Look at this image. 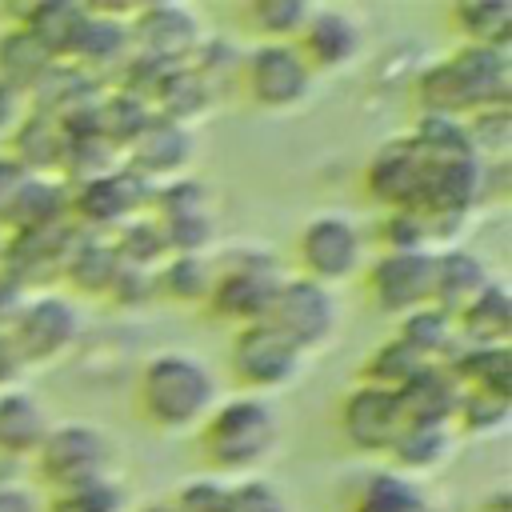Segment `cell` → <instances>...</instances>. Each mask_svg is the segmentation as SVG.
<instances>
[{"label": "cell", "instance_id": "obj_8", "mask_svg": "<svg viewBox=\"0 0 512 512\" xmlns=\"http://www.w3.org/2000/svg\"><path fill=\"white\" fill-rule=\"evenodd\" d=\"M280 284V268L268 260V252H232L228 260L212 264V284L204 296V312L220 324L244 328L264 320L268 300Z\"/></svg>", "mask_w": 512, "mask_h": 512}, {"label": "cell", "instance_id": "obj_2", "mask_svg": "<svg viewBox=\"0 0 512 512\" xmlns=\"http://www.w3.org/2000/svg\"><path fill=\"white\" fill-rule=\"evenodd\" d=\"M196 452L208 476L220 480H248L260 476L264 464L280 448V420L276 408L260 396H220L204 424L192 432Z\"/></svg>", "mask_w": 512, "mask_h": 512}, {"label": "cell", "instance_id": "obj_10", "mask_svg": "<svg viewBox=\"0 0 512 512\" xmlns=\"http://www.w3.org/2000/svg\"><path fill=\"white\" fill-rule=\"evenodd\" d=\"M432 248H392V252H376L360 280H364V296L372 300L376 312L400 320L424 304H432Z\"/></svg>", "mask_w": 512, "mask_h": 512}, {"label": "cell", "instance_id": "obj_22", "mask_svg": "<svg viewBox=\"0 0 512 512\" xmlns=\"http://www.w3.org/2000/svg\"><path fill=\"white\" fill-rule=\"evenodd\" d=\"M396 336L428 364H448L460 348V332H456V320L448 312H440L436 304H424L408 316L396 320Z\"/></svg>", "mask_w": 512, "mask_h": 512}, {"label": "cell", "instance_id": "obj_26", "mask_svg": "<svg viewBox=\"0 0 512 512\" xmlns=\"http://www.w3.org/2000/svg\"><path fill=\"white\" fill-rule=\"evenodd\" d=\"M448 368L460 388H484V392L512 396V348L508 344H460Z\"/></svg>", "mask_w": 512, "mask_h": 512}, {"label": "cell", "instance_id": "obj_27", "mask_svg": "<svg viewBox=\"0 0 512 512\" xmlns=\"http://www.w3.org/2000/svg\"><path fill=\"white\" fill-rule=\"evenodd\" d=\"M208 284H212V260H204L200 252H172L152 276V292L184 308H200L208 296Z\"/></svg>", "mask_w": 512, "mask_h": 512}, {"label": "cell", "instance_id": "obj_31", "mask_svg": "<svg viewBox=\"0 0 512 512\" xmlns=\"http://www.w3.org/2000/svg\"><path fill=\"white\" fill-rule=\"evenodd\" d=\"M460 124H464L468 148L480 164H500L508 156V148H512V112H508V104L476 108Z\"/></svg>", "mask_w": 512, "mask_h": 512}, {"label": "cell", "instance_id": "obj_11", "mask_svg": "<svg viewBox=\"0 0 512 512\" xmlns=\"http://www.w3.org/2000/svg\"><path fill=\"white\" fill-rule=\"evenodd\" d=\"M360 184L384 212H416L428 192V156L412 144V136H396L368 156Z\"/></svg>", "mask_w": 512, "mask_h": 512}, {"label": "cell", "instance_id": "obj_6", "mask_svg": "<svg viewBox=\"0 0 512 512\" xmlns=\"http://www.w3.org/2000/svg\"><path fill=\"white\" fill-rule=\"evenodd\" d=\"M112 464H116V444L100 424L64 420V424H52L40 452L32 456V476L40 480L44 492H60V488L112 476Z\"/></svg>", "mask_w": 512, "mask_h": 512}, {"label": "cell", "instance_id": "obj_29", "mask_svg": "<svg viewBox=\"0 0 512 512\" xmlns=\"http://www.w3.org/2000/svg\"><path fill=\"white\" fill-rule=\"evenodd\" d=\"M512 416V396L508 392H484V388H460L456 400V416H452V432L456 436H496L508 428Z\"/></svg>", "mask_w": 512, "mask_h": 512}, {"label": "cell", "instance_id": "obj_7", "mask_svg": "<svg viewBox=\"0 0 512 512\" xmlns=\"http://www.w3.org/2000/svg\"><path fill=\"white\" fill-rule=\"evenodd\" d=\"M8 336L24 360V368H52L60 364L80 332H84V320H80V308L60 296V292H24V300L16 304V312L8 316Z\"/></svg>", "mask_w": 512, "mask_h": 512}, {"label": "cell", "instance_id": "obj_16", "mask_svg": "<svg viewBox=\"0 0 512 512\" xmlns=\"http://www.w3.org/2000/svg\"><path fill=\"white\" fill-rule=\"evenodd\" d=\"M52 424L56 420H52L48 404L32 388L16 384V388L0 392V460L32 464V456L40 452Z\"/></svg>", "mask_w": 512, "mask_h": 512}, {"label": "cell", "instance_id": "obj_34", "mask_svg": "<svg viewBox=\"0 0 512 512\" xmlns=\"http://www.w3.org/2000/svg\"><path fill=\"white\" fill-rule=\"evenodd\" d=\"M232 484V512H296L288 492L276 488L264 476H248V480H228Z\"/></svg>", "mask_w": 512, "mask_h": 512}, {"label": "cell", "instance_id": "obj_15", "mask_svg": "<svg viewBox=\"0 0 512 512\" xmlns=\"http://www.w3.org/2000/svg\"><path fill=\"white\" fill-rule=\"evenodd\" d=\"M448 68L456 76L464 116L488 104H508L512 92V48H480V44H460L448 56Z\"/></svg>", "mask_w": 512, "mask_h": 512}, {"label": "cell", "instance_id": "obj_33", "mask_svg": "<svg viewBox=\"0 0 512 512\" xmlns=\"http://www.w3.org/2000/svg\"><path fill=\"white\" fill-rule=\"evenodd\" d=\"M232 484L220 480V476H196V480H184L168 504L172 512H232Z\"/></svg>", "mask_w": 512, "mask_h": 512}, {"label": "cell", "instance_id": "obj_17", "mask_svg": "<svg viewBox=\"0 0 512 512\" xmlns=\"http://www.w3.org/2000/svg\"><path fill=\"white\" fill-rule=\"evenodd\" d=\"M400 412L408 424H436V428H452L456 416V400H460V384L452 376L448 364H420L400 388H396Z\"/></svg>", "mask_w": 512, "mask_h": 512}, {"label": "cell", "instance_id": "obj_42", "mask_svg": "<svg viewBox=\"0 0 512 512\" xmlns=\"http://www.w3.org/2000/svg\"><path fill=\"white\" fill-rule=\"evenodd\" d=\"M424 512H436V508H432V504H428V508H424Z\"/></svg>", "mask_w": 512, "mask_h": 512}, {"label": "cell", "instance_id": "obj_38", "mask_svg": "<svg viewBox=\"0 0 512 512\" xmlns=\"http://www.w3.org/2000/svg\"><path fill=\"white\" fill-rule=\"evenodd\" d=\"M24 376H28V368H24V360H20V352H16L12 336H8V328L0 324V392L24 384Z\"/></svg>", "mask_w": 512, "mask_h": 512}, {"label": "cell", "instance_id": "obj_21", "mask_svg": "<svg viewBox=\"0 0 512 512\" xmlns=\"http://www.w3.org/2000/svg\"><path fill=\"white\" fill-rule=\"evenodd\" d=\"M460 344H508L512 336V296L504 280H488L456 316Z\"/></svg>", "mask_w": 512, "mask_h": 512}, {"label": "cell", "instance_id": "obj_13", "mask_svg": "<svg viewBox=\"0 0 512 512\" xmlns=\"http://www.w3.org/2000/svg\"><path fill=\"white\" fill-rule=\"evenodd\" d=\"M292 44L304 56V64L312 68V76L320 80V76L348 72L364 56L368 32H364L356 12L336 8V4H320V8H308V20L300 24Z\"/></svg>", "mask_w": 512, "mask_h": 512}, {"label": "cell", "instance_id": "obj_28", "mask_svg": "<svg viewBox=\"0 0 512 512\" xmlns=\"http://www.w3.org/2000/svg\"><path fill=\"white\" fill-rule=\"evenodd\" d=\"M308 8L312 4L304 0H248L240 8V20L256 36V44H292L300 24L308 20Z\"/></svg>", "mask_w": 512, "mask_h": 512}, {"label": "cell", "instance_id": "obj_20", "mask_svg": "<svg viewBox=\"0 0 512 512\" xmlns=\"http://www.w3.org/2000/svg\"><path fill=\"white\" fill-rule=\"evenodd\" d=\"M56 68V56L48 52V44L28 32L24 24H8L0 32V80L16 92H36Z\"/></svg>", "mask_w": 512, "mask_h": 512}, {"label": "cell", "instance_id": "obj_35", "mask_svg": "<svg viewBox=\"0 0 512 512\" xmlns=\"http://www.w3.org/2000/svg\"><path fill=\"white\" fill-rule=\"evenodd\" d=\"M376 236H380V252H392V248H428V232H424V220L416 212H384Z\"/></svg>", "mask_w": 512, "mask_h": 512}, {"label": "cell", "instance_id": "obj_14", "mask_svg": "<svg viewBox=\"0 0 512 512\" xmlns=\"http://www.w3.org/2000/svg\"><path fill=\"white\" fill-rule=\"evenodd\" d=\"M128 48L148 56L152 64L184 68V60H196L200 48V20L184 4H148L128 16Z\"/></svg>", "mask_w": 512, "mask_h": 512}, {"label": "cell", "instance_id": "obj_39", "mask_svg": "<svg viewBox=\"0 0 512 512\" xmlns=\"http://www.w3.org/2000/svg\"><path fill=\"white\" fill-rule=\"evenodd\" d=\"M24 92H16V88H8L4 80H0V136H12L16 132V124L24 120Z\"/></svg>", "mask_w": 512, "mask_h": 512}, {"label": "cell", "instance_id": "obj_25", "mask_svg": "<svg viewBox=\"0 0 512 512\" xmlns=\"http://www.w3.org/2000/svg\"><path fill=\"white\" fill-rule=\"evenodd\" d=\"M192 152V140H188V128L176 124V120H152L140 128V136L132 140V164L148 176H172Z\"/></svg>", "mask_w": 512, "mask_h": 512}, {"label": "cell", "instance_id": "obj_24", "mask_svg": "<svg viewBox=\"0 0 512 512\" xmlns=\"http://www.w3.org/2000/svg\"><path fill=\"white\" fill-rule=\"evenodd\" d=\"M448 24L464 44L512 48V0H460L448 8Z\"/></svg>", "mask_w": 512, "mask_h": 512}, {"label": "cell", "instance_id": "obj_18", "mask_svg": "<svg viewBox=\"0 0 512 512\" xmlns=\"http://www.w3.org/2000/svg\"><path fill=\"white\" fill-rule=\"evenodd\" d=\"M452 444L456 432L452 428H436V424H404L400 436L388 448V468L408 476V480H424L432 472H440L452 460Z\"/></svg>", "mask_w": 512, "mask_h": 512}, {"label": "cell", "instance_id": "obj_30", "mask_svg": "<svg viewBox=\"0 0 512 512\" xmlns=\"http://www.w3.org/2000/svg\"><path fill=\"white\" fill-rule=\"evenodd\" d=\"M420 364H428V360H420L396 332L388 336V340H380V344H372L368 348V356H364V364L356 368V384H376V388H388V392H396Z\"/></svg>", "mask_w": 512, "mask_h": 512}, {"label": "cell", "instance_id": "obj_37", "mask_svg": "<svg viewBox=\"0 0 512 512\" xmlns=\"http://www.w3.org/2000/svg\"><path fill=\"white\" fill-rule=\"evenodd\" d=\"M0 512H44V500L32 484L0 480Z\"/></svg>", "mask_w": 512, "mask_h": 512}, {"label": "cell", "instance_id": "obj_3", "mask_svg": "<svg viewBox=\"0 0 512 512\" xmlns=\"http://www.w3.org/2000/svg\"><path fill=\"white\" fill-rule=\"evenodd\" d=\"M292 260H296V276L316 280V284L336 292L340 284H348L364 272L368 244H364V232L352 216L316 212L300 224V232L292 240Z\"/></svg>", "mask_w": 512, "mask_h": 512}, {"label": "cell", "instance_id": "obj_36", "mask_svg": "<svg viewBox=\"0 0 512 512\" xmlns=\"http://www.w3.org/2000/svg\"><path fill=\"white\" fill-rule=\"evenodd\" d=\"M32 180H36V172H28L8 152L0 156V224L4 228L12 224V216H16V208H20V200H24V192H28Z\"/></svg>", "mask_w": 512, "mask_h": 512}, {"label": "cell", "instance_id": "obj_19", "mask_svg": "<svg viewBox=\"0 0 512 512\" xmlns=\"http://www.w3.org/2000/svg\"><path fill=\"white\" fill-rule=\"evenodd\" d=\"M488 280V264L464 248H440L432 256V304L448 316H456Z\"/></svg>", "mask_w": 512, "mask_h": 512}, {"label": "cell", "instance_id": "obj_40", "mask_svg": "<svg viewBox=\"0 0 512 512\" xmlns=\"http://www.w3.org/2000/svg\"><path fill=\"white\" fill-rule=\"evenodd\" d=\"M512 508V500H508V488H496L484 504H476V512H508Z\"/></svg>", "mask_w": 512, "mask_h": 512}, {"label": "cell", "instance_id": "obj_4", "mask_svg": "<svg viewBox=\"0 0 512 512\" xmlns=\"http://www.w3.org/2000/svg\"><path fill=\"white\" fill-rule=\"evenodd\" d=\"M304 360L308 356L288 336H280L268 320H256L236 328L228 340V384L236 388V396L268 400L272 392H284L300 380Z\"/></svg>", "mask_w": 512, "mask_h": 512}, {"label": "cell", "instance_id": "obj_23", "mask_svg": "<svg viewBox=\"0 0 512 512\" xmlns=\"http://www.w3.org/2000/svg\"><path fill=\"white\" fill-rule=\"evenodd\" d=\"M424 508H428L424 488L392 468L364 476L344 504V512H424Z\"/></svg>", "mask_w": 512, "mask_h": 512}, {"label": "cell", "instance_id": "obj_12", "mask_svg": "<svg viewBox=\"0 0 512 512\" xmlns=\"http://www.w3.org/2000/svg\"><path fill=\"white\" fill-rule=\"evenodd\" d=\"M404 412L396 392L376 384H352L336 400V432L360 456H388L392 440L404 428Z\"/></svg>", "mask_w": 512, "mask_h": 512}, {"label": "cell", "instance_id": "obj_5", "mask_svg": "<svg viewBox=\"0 0 512 512\" xmlns=\"http://www.w3.org/2000/svg\"><path fill=\"white\" fill-rule=\"evenodd\" d=\"M236 88L256 112L284 116L312 100L316 76L296 44H252L236 60Z\"/></svg>", "mask_w": 512, "mask_h": 512}, {"label": "cell", "instance_id": "obj_9", "mask_svg": "<svg viewBox=\"0 0 512 512\" xmlns=\"http://www.w3.org/2000/svg\"><path fill=\"white\" fill-rule=\"evenodd\" d=\"M264 320L280 336H288L304 356H312V352H324L340 332V296L292 272V276H280Z\"/></svg>", "mask_w": 512, "mask_h": 512}, {"label": "cell", "instance_id": "obj_1", "mask_svg": "<svg viewBox=\"0 0 512 512\" xmlns=\"http://www.w3.org/2000/svg\"><path fill=\"white\" fill-rule=\"evenodd\" d=\"M220 400L216 368L184 348H164L148 356L136 372L132 404L136 416L160 436H188L204 424V416Z\"/></svg>", "mask_w": 512, "mask_h": 512}, {"label": "cell", "instance_id": "obj_32", "mask_svg": "<svg viewBox=\"0 0 512 512\" xmlns=\"http://www.w3.org/2000/svg\"><path fill=\"white\" fill-rule=\"evenodd\" d=\"M40 500H44V512H128V492L116 480V472L76 484V488L44 492Z\"/></svg>", "mask_w": 512, "mask_h": 512}, {"label": "cell", "instance_id": "obj_41", "mask_svg": "<svg viewBox=\"0 0 512 512\" xmlns=\"http://www.w3.org/2000/svg\"><path fill=\"white\" fill-rule=\"evenodd\" d=\"M128 512H172L168 496L164 500H140V504H128Z\"/></svg>", "mask_w": 512, "mask_h": 512}]
</instances>
